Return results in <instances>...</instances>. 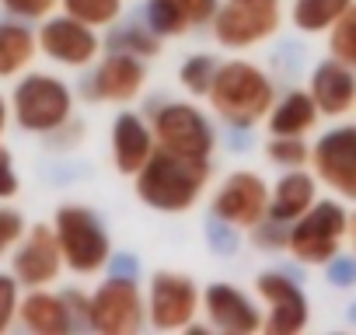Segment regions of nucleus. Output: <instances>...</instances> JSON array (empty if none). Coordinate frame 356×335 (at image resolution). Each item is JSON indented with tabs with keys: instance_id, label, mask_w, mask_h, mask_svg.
Instances as JSON below:
<instances>
[{
	"instance_id": "f257e3e1",
	"label": "nucleus",
	"mask_w": 356,
	"mask_h": 335,
	"mask_svg": "<svg viewBox=\"0 0 356 335\" xmlns=\"http://www.w3.org/2000/svg\"><path fill=\"white\" fill-rule=\"evenodd\" d=\"M210 182V157H178L168 150H154V157L136 175V196L150 210L186 213L196 206Z\"/></svg>"
},
{
	"instance_id": "f03ea898",
	"label": "nucleus",
	"mask_w": 356,
	"mask_h": 335,
	"mask_svg": "<svg viewBox=\"0 0 356 335\" xmlns=\"http://www.w3.org/2000/svg\"><path fill=\"white\" fill-rule=\"evenodd\" d=\"M210 108L234 129H252L255 122L269 119L273 112V81L248 60L220 63L213 88H210Z\"/></svg>"
},
{
	"instance_id": "7ed1b4c3",
	"label": "nucleus",
	"mask_w": 356,
	"mask_h": 335,
	"mask_svg": "<svg viewBox=\"0 0 356 335\" xmlns=\"http://www.w3.org/2000/svg\"><path fill=\"white\" fill-rule=\"evenodd\" d=\"M56 238H60V252L70 272L77 276H91L98 269H105L112 262V241L98 220L95 210L88 206H60L56 210Z\"/></svg>"
},
{
	"instance_id": "20e7f679",
	"label": "nucleus",
	"mask_w": 356,
	"mask_h": 335,
	"mask_svg": "<svg viewBox=\"0 0 356 335\" xmlns=\"http://www.w3.org/2000/svg\"><path fill=\"white\" fill-rule=\"evenodd\" d=\"M346 234H349V213L342 210V203L318 199L304 217L290 224L286 248L304 265H328L339 255V245Z\"/></svg>"
},
{
	"instance_id": "39448f33",
	"label": "nucleus",
	"mask_w": 356,
	"mask_h": 335,
	"mask_svg": "<svg viewBox=\"0 0 356 335\" xmlns=\"http://www.w3.org/2000/svg\"><path fill=\"white\" fill-rule=\"evenodd\" d=\"M70 88L49 74H29L15 88V119L29 133H56L70 122Z\"/></svg>"
},
{
	"instance_id": "423d86ee",
	"label": "nucleus",
	"mask_w": 356,
	"mask_h": 335,
	"mask_svg": "<svg viewBox=\"0 0 356 335\" xmlns=\"http://www.w3.org/2000/svg\"><path fill=\"white\" fill-rule=\"evenodd\" d=\"M150 129H154L157 150H168L178 157H210L217 147L210 119L189 101L161 105L150 119Z\"/></svg>"
},
{
	"instance_id": "0eeeda50",
	"label": "nucleus",
	"mask_w": 356,
	"mask_h": 335,
	"mask_svg": "<svg viewBox=\"0 0 356 335\" xmlns=\"http://www.w3.org/2000/svg\"><path fill=\"white\" fill-rule=\"evenodd\" d=\"M283 22L280 0H224L213 18V35L224 49H248L276 35Z\"/></svg>"
},
{
	"instance_id": "6e6552de",
	"label": "nucleus",
	"mask_w": 356,
	"mask_h": 335,
	"mask_svg": "<svg viewBox=\"0 0 356 335\" xmlns=\"http://www.w3.org/2000/svg\"><path fill=\"white\" fill-rule=\"evenodd\" d=\"M147 300L136 286V276H108L91 293V328L102 335H133L143 328Z\"/></svg>"
},
{
	"instance_id": "1a4fd4ad",
	"label": "nucleus",
	"mask_w": 356,
	"mask_h": 335,
	"mask_svg": "<svg viewBox=\"0 0 356 335\" xmlns=\"http://www.w3.org/2000/svg\"><path fill=\"white\" fill-rule=\"evenodd\" d=\"M203 307V293L182 272H154L147 293V318L157 332L193 328L196 311Z\"/></svg>"
},
{
	"instance_id": "9d476101",
	"label": "nucleus",
	"mask_w": 356,
	"mask_h": 335,
	"mask_svg": "<svg viewBox=\"0 0 356 335\" xmlns=\"http://www.w3.org/2000/svg\"><path fill=\"white\" fill-rule=\"evenodd\" d=\"M269 196H273V189L262 182V175H255V172H234L217 189L213 213L220 220H227L231 227L255 231L269 217Z\"/></svg>"
},
{
	"instance_id": "9b49d317",
	"label": "nucleus",
	"mask_w": 356,
	"mask_h": 335,
	"mask_svg": "<svg viewBox=\"0 0 356 335\" xmlns=\"http://www.w3.org/2000/svg\"><path fill=\"white\" fill-rule=\"evenodd\" d=\"M314 175L342 199L356 203V126L328 129L311 150Z\"/></svg>"
},
{
	"instance_id": "f8f14e48",
	"label": "nucleus",
	"mask_w": 356,
	"mask_h": 335,
	"mask_svg": "<svg viewBox=\"0 0 356 335\" xmlns=\"http://www.w3.org/2000/svg\"><path fill=\"white\" fill-rule=\"evenodd\" d=\"M255 293L269 307L266 325H262L266 335H293V332H300L307 325V318H311L307 297H304V290L290 276H283V272H262L255 279Z\"/></svg>"
},
{
	"instance_id": "ddd939ff",
	"label": "nucleus",
	"mask_w": 356,
	"mask_h": 335,
	"mask_svg": "<svg viewBox=\"0 0 356 335\" xmlns=\"http://www.w3.org/2000/svg\"><path fill=\"white\" fill-rule=\"evenodd\" d=\"M98 35L91 25L63 15V18H49L42 28H39V49L63 63V67H88L95 56H98Z\"/></svg>"
},
{
	"instance_id": "4468645a",
	"label": "nucleus",
	"mask_w": 356,
	"mask_h": 335,
	"mask_svg": "<svg viewBox=\"0 0 356 335\" xmlns=\"http://www.w3.org/2000/svg\"><path fill=\"white\" fill-rule=\"evenodd\" d=\"M63 252H60V238H56V227H46V224H35L29 231V238L22 241V248L15 252V279L22 286H46L60 276L63 269Z\"/></svg>"
},
{
	"instance_id": "2eb2a0df",
	"label": "nucleus",
	"mask_w": 356,
	"mask_h": 335,
	"mask_svg": "<svg viewBox=\"0 0 356 335\" xmlns=\"http://www.w3.org/2000/svg\"><path fill=\"white\" fill-rule=\"evenodd\" d=\"M147 84V70L140 63V56H129V53H112L98 63V70L91 74L84 95L95 98V101H133Z\"/></svg>"
},
{
	"instance_id": "dca6fc26",
	"label": "nucleus",
	"mask_w": 356,
	"mask_h": 335,
	"mask_svg": "<svg viewBox=\"0 0 356 335\" xmlns=\"http://www.w3.org/2000/svg\"><path fill=\"white\" fill-rule=\"evenodd\" d=\"M203 311L210 318L213 328L227 332V335H252V332H262L266 318L262 311L252 304V297H245L238 286L231 283H213L207 286L203 293Z\"/></svg>"
},
{
	"instance_id": "f3484780",
	"label": "nucleus",
	"mask_w": 356,
	"mask_h": 335,
	"mask_svg": "<svg viewBox=\"0 0 356 335\" xmlns=\"http://www.w3.org/2000/svg\"><path fill=\"white\" fill-rule=\"evenodd\" d=\"M307 91H311V98H314V105H318L321 115L339 119L349 108H356V70L346 67L342 60L328 56L325 63L314 67Z\"/></svg>"
},
{
	"instance_id": "a211bd4d",
	"label": "nucleus",
	"mask_w": 356,
	"mask_h": 335,
	"mask_svg": "<svg viewBox=\"0 0 356 335\" xmlns=\"http://www.w3.org/2000/svg\"><path fill=\"white\" fill-rule=\"evenodd\" d=\"M217 8L220 0H147V18L161 39H171L213 22Z\"/></svg>"
},
{
	"instance_id": "6ab92c4d",
	"label": "nucleus",
	"mask_w": 356,
	"mask_h": 335,
	"mask_svg": "<svg viewBox=\"0 0 356 335\" xmlns=\"http://www.w3.org/2000/svg\"><path fill=\"white\" fill-rule=\"evenodd\" d=\"M157 150V140H154V129L133 115V112H122L112 126V157H115V168L122 175H140L143 164L154 157Z\"/></svg>"
},
{
	"instance_id": "aec40b11",
	"label": "nucleus",
	"mask_w": 356,
	"mask_h": 335,
	"mask_svg": "<svg viewBox=\"0 0 356 335\" xmlns=\"http://www.w3.org/2000/svg\"><path fill=\"white\" fill-rule=\"evenodd\" d=\"M314 203H318V182H314V175L300 172V168H290V172L276 182L273 196H269V217L280 220V224H293Z\"/></svg>"
},
{
	"instance_id": "412c9836",
	"label": "nucleus",
	"mask_w": 356,
	"mask_h": 335,
	"mask_svg": "<svg viewBox=\"0 0 356 335\" xmlns=\"http://www.w3.org/2000/svg\"><path fill=\"white\" fill-rule=\"evenodd\" d=\"M18 314H22L25 328H32L39 335H67L74 328V318H70L67 300L56 297V293H46L39 286L18 304Z\"/></svg>"
},
{
	"instance_id": "4be33fe9",
	"label": "nucleus",
	"mask_w": 356,
	"mask_h": 335,
	"mask_svg": "<svg viewBox=\"0 0 356 335\" xmlns=\"http://www.w3.org/2000/svg\"><path fill=\"white\" fill-rule=\"evenodd\" d=\"M318 115H321V112H318L311 91H290V95H283V98L273 105V112H269V129H273L276 136H304V133L314 129Z\"/></svg>"
},
{
	"instance_id": "5701e85b",
	"label": "nucleus",
	"mask_w": 356,
	"mask_h": 335,
	"mask_svg": "<svg viewBox=\"0 0 356 335\" xmlns=\"http://www.w3.org/2000/svg\"><path fill=\"white\" fill-rule=\"evenodd\" d=\"M39 39L25 28V25H0V77H15L18 70H25L35 56Z\"/></svg>"
},
{
	"instance_id": "b1692460",
	"label": "nucleus",
	"mask_w": 356,
	"mask_h": 335,
	"mask_svg": "<svg viewBox=\"0 0 356 335\" xmlns=\"http://www.w3.org/2000/svg\"><path fill=\"white\" fill-rule=\"evenodd\" d=\"M356 0H293V25L307 35H318V32H328Z\"/></svg>"
},
{
	"instance_id": "393cba45",
	"label": "nucleus",
	"mask_w": 356,
	"mask_h": 335,
	"mask_svg": "<svg viewBox=\"0 0 356 335\" xmlns=\"http://www.w3.org/2000/svg\"><path fill=\"white\" fill-rule=\"evenodd\" d=\"M63 11L91 28H105L122 15V0H60Z\"/></svg>"
},
{
	"instance_id": "a878e982",
	"label": "nucleus",
	"mask_w": 356,
	"mask_h": 335,
	"mask_svg": "<svg viewBox=\"0 0 356 335\" xmlns=\"http://www.w3.org/2000/svg\"><path fill=\"white\" fill-rule=\"evenodd\" d=\"M112 53H129V56H157L161 53V35L154 28H140V25H126L108 39Z\"/></svg>"
},
{
	"instance_id": "bb28decb",
	"label": "nucleus",
	"mask_w": 356,
	"mask_h": 335,
	"mask_svg": "<svg viewBox=\"0 0 356 335\" xmlns=\"http://www.w3.org/2000/svg\"><path fill=\"white\" fill-rule=\"evenodd\" d=\"M328 53L356 70V4L328 28Z\"/></svg>"
},
{
	"instance_id": "cd10ccee",
	"label": "nucleus",
	"mask_w": 356,
	"mask_h": 335,
	"mask_svg": "<svg viewBox=\"0 0 356 335\" xmlns=\"http://www.w3.org/2000/svg\"><path fill=\"white\" fill-rule=\"evenodd\" d=\"M217 70H220V63H217L213 56L196 53V56H189V60L182 63V70H178V81H182V88L193 91V95H210Z\"/></svg>"
},
{
	"instance_id": "c85d7f7f",
	"label": "nucleus",
	"mask_w": 356,
	"mask_h": 335,
	"mask_svg": "<svg viewBox=\"0 0 356 335\" xmlns=\"http://www.w3.org/2000/svg\"><path fill=\"white\" fill-rule=\"evenodd\" d=\"M266 157L276 164V168H304L307 161H311V150H307V143L300 140V136H276L273 133V140L266 143Z\"/></svg>"
},
{
	"instance_id": "c756f323",
	"label": "nucleus",
	"mask_w": 356,
	"mask_h": 335,
	"mask_svg": "<svg viewBox=\"0 0 356 335\" xmlns=\"http://www.w3.org/2000/svg\"><path fill=\"white\" fill-rule=\"evenodd\" d=\"M18 279L15 276H0V332H4L15 314H18Z\"/></svg>"
},
{
	"instance_id": "7c9ffc66",
	"label": "nucleus",
	"mask_w": 356,
	"mask_h": 335,
	"mask_svg": "<svg viewBox=\"0 0 356 335\" xmlns=\"http://www.w3.org/2000/svg\"><path fill=\"white\" fill-rule=\"evenodd\" d=\"M25 234V220L18 210H0V255H4L11 245H18Z\"/></svg>"
},
{
	"instance_id": "2f4dec72",
	"label": "nucleus",
	"mask_w": 356,
	"mask_h": 335,
	"mask_svg": "<svg viewBox=\"0 0 356 335\" xmlns=\"http://www.w3.org/2000/svg\"><path fill=\"white\" fill-rule=\"evenodd\" d=\"M0 4L18 18H46L60 0H0Z\"/></svg>"
},
{
	"instance_id": "473e14b6",
	"label": "nucleus",
	"mask_w": 356,
	"mask_h": 335,
	"mask_svg": "<svg viewBox=\"0 0 356 335\" xmlns=\"http://www.w3.org/2000/svg\"><path fill=\"white\" fill-rule=\"evenodd\" d=\"M207 238H210V245H213L220 255H234V252H238V238L231 234V224H227V220L210 224V227H207Z\"/></svg>"
},
{
	"instance_id": "72a5a7b5",
	"label": "nucleus",
	"mask_w": 356,
	"mask_h": 335,
	"mask_svg": "<svg viewBox=\"0 0 356 335\" xmlns=\"http://www.w3.org/2000/svg\"><path fill=\"white\" fill-rule=\"evenodd\" d=\"M18 193V175H15V161L11 150L0 147V199H11Z\"/></svg>"
},
{
	"instance_id": "f704fd0d",
	"label": "nucleus",
	"mask_w": 356,
	"mask_h": 335,
	"mask_svg": "<svg viewBox=\"0 0 356 335\" xmlns=\"http://www.w3.org/2000/svg\"><path fill=\"white\" fill-rule=\"evenodd\" d=\"M328 279L335 283V286H353L356 283V259H332L328 262Z\"/></svg>"
},
{
	"instance_id": "c9c22d12",
	"label": "nucleus",
	"mask_w": 356,
	"mask_h": 335,
	"mask_svg": "<svg viewBox=\"0 0 356 335\" xmlns=\"http://www.w3.org/2000/svg\"><path fill=\"white\" fill-rule=\"evenodd\" d=\"M115 269H119V276H129V269H136V262L133 259H115Z\"/></svg>"
},
{
	"instance_id": "e433bc0d",
	"label": "nucleus",
	"mask_w": 356,
	"mask_h": 335,
	"mask_svg": "<svg viewBox=\"0 0 356 335\" xmlns=\"http://www.w3.org/2000/svg\"><path fill=\"white\" fill-rule=\"evenodd\" d=\"M4 126H8V105H4V98H0V133H4Z\"/></svg>"
},
{
	"instance_id": "4c0bfd02",
	"label": "nucleus",
	"mask_w": 356,
	"mask_h": 335,
	"mask_svg": "<svg viewBox=\"0 0 356 335\" xmlns=\"http://www.w3.org/2000/svg\"><path fill=\"white\" fill-rule=\"evenodd\" d=\"M349 238H353V248H356V213L349 217Z\"/></svg>"
}]
</instances>
